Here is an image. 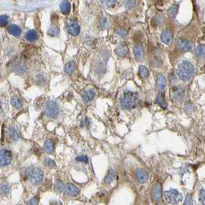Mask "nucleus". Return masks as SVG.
<instances>
[{
  "instance_id": "1",
  "label": "nucleus",
  "mask_w": 205,
  "mask_h": 205,
  "mask_svg": "<svg viewBox=\"0 0 205 205\" xmlns=\"http://www.w3.org/2000/svg\"><path fill=\"white\" fill-rule=\"evenodd\" d=\"M194 73V67L189 61H183L178 66L177 75L180 79L187 81L192 78Z\"/></svg>"
},
{
  "instance_id": "2",
  "label": "nucleus",
  "mask_w": 205,
  "mask_h": 205,
  "mask_svg": "<svg viewBox=\"0 0 205 205\" xmlns=\"http://www.w3.org/2000/svg\"><path fill=\"white\" fill-rule=\"evenodd\" d=\"M138 101H139V97L137 92L129 90L124 91V94L122 95L120 98L122 106L126 109L134 108L137 105Z\"/></svg>"
},
{
  "instance_id": "3",
  "label": "nucleus",
  "mask_w": 205,
  "mask_h": 205,
  "mask_svg": "<svg viewBox=\"0 0 205 205\" xmlns=\"http://www.w3.org/2000/svg\"><path fill=\"white\" fill-rule=\"evenodd\" d=\"M26 175L30 180V182L35 185L39 184L43 180V177H44L43 171L40 168L34 167H31L26 169Z\"/></svg>"
},
{
  "instance_id": "4",
  "label": "nucleus",
  "mask_w": 205,
  "mask_h": 205,
  "mask_svg": "<svg viewBox=\"0 0 205 205\" xmlns=\"http://www.w3.org/2000/svg\"><path fill=\"white\" fill-rule=\"evenodd\" d=\"M164 196L167 202L172 204H177L180 203L182 200V194L175 189H171L170 191H165Z\"/></svg>"
},
{
  "instance_id": "5",
  "label": "nucleus",
  "mask_w": 205,
  "mask_h": 205,
  "mask_svg": "<svg viewBox=\"0 0 205 205\" xmlns=\"http://www.w3.org/2000/svg\"><path fill=\"white\" fill-rule=\"evenodd\" d=\"M59 108L56 102L49 100L46 102L45 106V114L49 118H54L59 114Z\"/></svg>"
},
{
  "instance_id": "6",
  "label": "nucleus",
  "mask_w": 205,
  "mask_h": 205,
  "mask_svg": "<svg viewBox=\"0 0 205 205\" xmlns=\"http://www.w3.org/2000/svg\"><path fill=\"white\" fill-rule=\"evenodd\" d=\"M12 160V153L7 150H0V166L6 167L11 164Z\"/></svg>"
},
{
  "instance_id": "7",
  "label": "nucleus",
  "mask_w": 205,
  "mask_h": 205,
  "mask_svg": "<svg viewBox=\"0 0 205 205\" xmlns=\"http://www.w3.org/2000/svg\"><path fill=\"white\" fill-rule=\"evenodd\" d=\"M177 47L183 52H187L191 51L194 49V44L191 41H187L184 39H178L177 41Z\"/></svg>"
},
{
  "instance_id": "8",
  "label": "nucleus",
  "mask_w": 205,
  "mask_h": 205,
  "mask_svg": "<svg viewBox=\"0 0 205 205\" xmlns=\"http://www.w3.org/2000/svg\"><path fill=\"white\" fill-rule=\"evenodd\" d=\"M66 28H67L69 33L71 34L72 36H77V35H79L80 28L77 21L73 19H69L66 23Z\"/></svg>"
},
{
  "instance_id": "9",
  "label": "nucleus",
  "mask_w": 205,
  "mask_h": 205,
  "mask_svg": "<svg viewBox=\"0 0 205 205\" xmlns=\"http://www.w3.org/2000/svg\"><path fill=\"white\" fill-rule=\"evenodd\" d=\"M151 195L153 200L159 201L162 197V187L160 183H154L151 188Z\"/></svg>"
},
{
  "instance_id": "10",
  "label": "nucleus",
  "mask_w": 205,
  "mask_h": 205,
  "mask_svg": "<svg viewBox=\"0 0 205 205\" xmlns=\"http://www.w3.org/2000/svg\"><path fill=\"white\" fill-rule=\"evenodd\" d=\"M136 177L137 180L139 181L140 184H145L148 180V174L147 172L144 169H137L136 172Z\"/></svg>"
},
{
  "instance_id": "11",
  "label": "nucleus",
  "mask_w": 205,
  "mask_h": 205,
  "mask_svg": "<svg viewBox=\"0 0 205 205\" xmlns=\"http://www.w3.org/2000/svg\"><path fill=\"white\" fill-rule=\"evenodd\" d=\"M173 34L170 30H164L161 33V40L166 45H170L173 42Z\"/></svg>"
},
{
  "instance_id": "12",
  "label": "nucleus",
  "mask_w": 205,
  "mask_h": 205,
  "mask_svg": "<svg viewBox=\"0 0 205 205\" xmlns=\"http://www.w3.org/2000/svg\"><path fill=\"white\" fill-rule=\"evenodd\" d=\"M133 52H134V57L137 61H141L144 57V48L140 44H137L133 48Z\"/></svg>"
},
{
  "instance_id": "13",
  "label": "nucleus",
  "mask_w": 205,
  "mask_h": 205,
  "mask_svg": "<svg viewBox=\"0 0 205 205\" xmlns=\"http://www.w3.org/2000/svg\"><path fill=\"white\" fill-rule=\"evenodd\" d=\"M65 188L66 194L71 197L77 196L79 192V188H77L75 185L72 184H70V183L66 184V185L65 186Z\"/></svg>"
},
{
  "instance_id": "14",
  "label": "nucleus",
  "mask_w": 205,
  "mask_h": 205,
  "mask_svg": "<svg viewBox=\"0 0 205 205\" xmlns=\"http://www.w3.org/2000/svg\"><path fill=\"white\" fill-rule=\"evenodd\" d=\"M8 134H9V138L12 140H18L19 138H20V133H19V130H18L17 127L16 126H12L9 127V131H8Z\"/></svg>"
},
{
  "instance_id": "15",
  "label": "nucleus",
  "mask_w": 205,
  "mask_h": 205,
  "mask_svg": "<svg viewBox=\"0 0 205 205\" xmlns=\"http://www.w3.org/2000/svg\"><path fill=\"white\" fill-rule=\"evenodd\" d=\"M95 97V90L93 89H87L84 90L83 94H82V98L84 102H90Z\"/></svg>"
},
{
  "instance_id": "16",
  "label": "nucleus",
  "mask_w": 205,
  "mask_h": 205,
  "mask_svg": "<svg viewBox=\"0 0 205 205\" xmlns=\"http://www.w3.org/2000/svg\"><path fill=\"white\" fill-rule=\"evenodd\" d=\"M166 86H167V80H166L164 76L162 74L157 75V86L158 90L160 91L164 90Z\"/></svg>"
},
{
  "instance_id": "17",
  "label": "nucleus",
  "mask_w": 205,
  "mask_h": 205,
  "mask_svg": "<svg viewBox=\"0 0 205 205\" xmlns=\"http://www.w3.org/2000/svg\"><path fill=\"white\" fill-rule=\"evenodd\" d=\"M59 8H60V11L62 12V13L65 14V15H68L70 13V9H71V5L69 1H63L60 2L59 5Z\"/></svg>"
},
{
  "instance_id": "18",
  "label": "nucleus",
  "mask_w": 205,
  "mask_h": 205,
  "mask_svg": "<svg viewBox=\"0 0 205 205\" xmlns=\"http://www.w3.org/2000/svg\"><path fill=\"white\" fill-rule=\"evenodd\" d=\"M128 46H127V45L126 44H125V43H123V44H121V45H119L118 47L117 48V50H116V53H117L119 57H124V56H126V53L128 52Z\"/></svg>"
},
{
  "instance_id": "19",
  "label": "nucleus",
  "mask_w": 205,
  "mask_h": 205,
  "mask_svg": "<svg viewBox=\"0 0 205 205\" xmlns=\"http://www.w3.org/2000/svg\"><path fill=\"white\" fill-rule=\"evenodd\" d=\"M13 70L15 72H20L23 73L26 71V66L25 64L22 62V61H18L16 62L15 64L13 65Z\"/></svg>"
},
{
  "instance_id": "20",
  "label": "nucleus",
  "mask_w": 205,
  "mask_h": 205,
  "mask_svg": "<svg viewBox=\"0 0 205 205\" xmlns=\"http://www.w3.org/2000/svg\"><path fill=\"white\" fill-rule=\"evenodd\" d=\"M8 32L9 33L12 35L14 36H20L21 32H22V30L18 26L16 25H12L10 26H9L8 28Z\"/></svg>"
},
{
  "instance_id": "21",
  "label": "nucleus",
  "mask_w": 205,
  "mask_h": 205,
  "mask_svg": "<svg viewBox=\"0 0 205 205\" xmlns=\"http://www.w3.org/2000/svg\"><path fill=\"white\" fill-rule=\"evenodd\" d=\"M157 103L160 105L163 109L167 108V103L164 99V94L161 91L158 92L157 97Z\"/></svg>"
},
{
  "instance_id": "22",
  "label": "nucleus",
  "mask_w": 205,
  "mask_h": 205,
  "mask_svg": "<svg viewBox=\"0 0 205 205\" xmlns=\"http://www.w3.org/2000/svg\"><path fill=\"white\" fill-rule=\"evenodd\" d=\"M11 191V188L8 184L6 183H2L0 184V194L2 195H8Z\"/></svg>"
},
{
  "instance_id": "23",
  "label": "nucleus",
  "mask_w": 205,
  "mask_h": 205,
  "mask_svg": "<svg viewBox=\"0 0 205 205\" xmlns=\"http://www.w3.org/2000/svg\"><path fill=\"white\" fill-rule=\"evenodd\" d=\"M114 178H115V171L113 168H110L109 170L108 174H106V177L104 179V181L106 184H110L114 180Z\"/></svg>"
},
{
  "instance_id": "24",
  "label": "nucleus",
  "mask_w": 205,
  "mask_h": 205,
  "mask_svg": "<svg viewBox=\"0 0 205 205\" xmlns=\"http://www.w3.org/2000/svg\"><path fill=\"white\" fill-rule=\"evenodd\" d=\"M26 39L29 42H34L37 39V33L35 30H29L26 34Z\"/></svg>"
},
{
  "instance_id": "25",
  "label": "nucleus",
  "mask_w": 205,
  "mask_h": 205,
  "mask_svg": "<svg viewBox=\"0 0 205 205\" xmlns=\"http://www.w3.org/2000/svg\"><path fill=\"white\" fill-rule=\"evenodd\" d=\"M44 149L45 150L49 153H52L53 149H54V144L51 140H46L44 143Z\"/></svg>"
},
{
  "instance_id": "26",
  "label": "nucleus",
  "mask_w": 205,
  "mask_h": 205,
  "mask_svg": "<svg viewBox=\"0 0 205 205\" xmlns=\"http://www.w3.org/2000/svg\"><path fill=\"white\" fill-rule=\"evenodd\" d=\"M75 67H76V65L73 61H70L68 62L65 66V72L67 73V74H71L75 70Z\"/></svg>"
},
{
  "instance_id": "27",
  "label": "nucleus",
  "mask_w": 205,
  "mask_h": 205,
  "mask_svg": "<svg viewBox=\"0 0 205 205\" xmlns=\"http://www.w3.org/2000/svg\"><path fill=\"white\" fill-rule=\"evenodd\" d=\"M11 104L12 106H14L16 107V109H19L22 107L23 104H22V102L19 99V98H18L17 97H12L11 99Z\"/></svg>"
},
{
  "instance_id": "28",
  "label": "nucleus",
  "mask_w": 205,
  "mask_h": 205,
  "mask_svg": "<svg viewBox=\"0 0 205 205\" xmlns=\"http://www.w3.org/2000/svg\"><path fill=\"white\" fill-rule=\"evenodd\" d=\"M139 75L141 78H146L148 77L149 70L144 66H140L139 68Z\"/></svg>"
},
{
  "instance_id": "29",
  "label": "nucleus",
  "mask_w": 205,
  "mask_h": 205,
  "mask_svg": "<svg viewBox=\"0 0 205 205\" xmlns=\"http://www.w3.org/2000/svg\"><path fill=\"white\" fill-rule=\"evenodd\" d=\"M64 190V184L62 180H57L55 182V191L57 193H61Z\"/></svg>"
},
{
  "instance_id": "30",
  "label": "nucleus",
  "mask_w": 205,
  "mask_h": 205,
  "mask_svg": "<svg viewBox=\"0 0 205 205\" xmlns=\"http://www.w3.org/2000/svg\"><path fill=\"white\" fill-rule=\"evenodd\" d=\"M177 11H178V6H172L171 7H170L169 9H168V14L169 16L171 17L172 19H174L177 14Z\"/></svg>"
},
{
  "instance_id": "31",
  "label": "nucleus",
  "mask_w": 205,
  "mask_h": 205,
  "mask_svg": "<svg viewBox=\"0 0 205 205\" xmlns=\"http://www.w3.org/2000/svg\"><path fill=\"white\" fill-rule=\"evenodd\" d=\"M48 34L50 35V36H52V37H56V36H58L59 34V29L58 27H56V26H52V27H50L48 30Z\"/></svg>"
},
{
  "instance_id": "32",
  "label": "nucleus",
  "mask_w": 205,
  "mask_h": 205,
  "mask_svg": "<svg viewBox=\"0 0 205 205\" xmlns=\"http://www.w3.org/2000/svg\"><path fill=\"white\" fill-rule=\"evenodd\" d=\"M195 52L199 58H204V46H199L195 50Z\"/></svg>"
},
{
  "instance_id": "33",
  "label": "nucleus",
  "mask_w": 205,
  "mask_h": 205,
  "mask_svg": "<svg viewBox=\"0 0 205 205\" xmlns=\"http://www.w3.org/2000/svg\"><path fill=\"white\" fill-rule=\"evenodd\" d=\"M174 91H173L174 92V98L177 99H181L183 97V94H184V92H183V90L180 89V88H174Z\"/></svg>"
},
{
  "instance_id": "34",
  "label": "nucleus",
  "mask_w": 205,
  "mask_h": 205,
  "mask_svg": "<svg viewBox=\"0 0 205 205\" xmlns=\"http://www.w3.org/2000/svg\"><path fill=\"white\" fill-rule=\"evenodd\" d=\"M44 164H45L47 167H50V168H55L56 167V164H55L54 160L50 159L49 157H46L44 159Z\"/></svg>"
},
{
  "instance_id": "35",
  "label": "nucleus",
  "mask_w": 205,
  "mask_h": 205,
  "mask_svg": "<svg viewBox=\"0 0 205 205\" xmlns=\"http://www.w3.org/2000/svg\"><path fill=\"white\" fill-rule=\"evenodd\" d=\"M9 22V17L6 15H2L0 16V26H6Z\"/></svg>"
},
{
  "instance_id": "36",
  "label": "nucleus",
  "mask_w": 205,
  "mask_h": 205,
  "mask_svg": "<svg viewBox=\"0 0 205 205\" xmlns=\"http://www.w3.org/2000/svg\"><path fill=\"white\" fill-rule=\"evenodd\" d=\"M116 32L118 36H119L122 38H124L127 36V31L124 29H117L116 30Z\"/></svg>"
},
{
  "instance_id": "37",
  "label": "nucleus",
  "mask_w": 205,
  "mask_h": 205,
  "mask_svg": "<svg viewBox=\"0 0 205 205\" xmlns=\"http://www.w3.org/2000/svg\"><path fill=\"white\" fill-rule=\"evenodd\" d=\"M184 205H193V197L191 194H188L184 201Z\"/></svg>"
},
{
  "instance_id": "38",
  "label": "nucleus",
  "mask_w": 205,
  "mask_h": 205,
  "mask_svg": "<svg viewBox=\"0 0 205 205\" xmlns=\"http://www.w3.org/2000/svg\"><path fill=\"white\" fill-rule=\"evenodd\" d=\"M39 203V198L37 197H34L32 199H30L29 201H28L27 205H38Z\"/></svg>"
},
{
  "instance_id": "39",
  "label": "nucleus",
  "mask_w": 205,
  "mask_h": 205,
  "mask_svg": "<svg viewBox=\"0 0 205 205\" xmlns=\"http://www.w3.org/2000/svg\"><path fill=\"white\" fill-rule=\"evenodd\" d=\"M76 160L77 161H79V162H84V163H86L88 161V157H86V156H79V157H77V158H76Z\"/></svg>"
},
{
  "instance_id": "40",
  "label": "nucleus",
  "mask_w": 205,
  "mask_h": 205,
  "mask_svg": "<svg viewBox=\"0 0 205 205\" xmlns=\"http://www.w3.org/2000/svg\"><path fill=\"white\" fill-rule=\"evenodd\" d=\"M99 23H100V26L102 27H106L108 25V21H107L106 17H101Z\"/></svg>"
},
{
  "instance_id": "41",
  "label": "nucleus",
  "mask_w": 205,
  "mask_h": 205,
  "mask_svg": "<svg viewBox=\"0 0 205 205\" xmlns=\"http://www.w3.org/2000/svg\"><path fill=\"white\" fill-rule=\"evenodd\" d=\"M153 20H156V22H155L156 25L157 26L160 25V23H162V21H163V17L161 16H160V15H158V16H157L156 17H154Z\"/></svg>"
},
{
  "instance_id": "42",
  "label": "nucleus",
  "mask_w": 205,
  "mask_h": 205,
  "mask_svg": "<svg viewBox=\"0 0 205 205\" xmlns=\"http://www.w3.org/2000/svg\"><path fill=\"white\" fill-rule=\"evenodd\" d=\"M200 200L202 201V204H205V192L204 189H202L201 191V194H200Z\"/></svg>"
},
{
  "instance_id": "43",
  "label": "nucleus",
  "mask_w": 205,
  "mask_h": 205,
  "mask_svg": "<svg viewBox=\"0 0 205 205\" xmlns=\"http://www.w3.org/2000/svg\"><path fill=\"white\" fill-rule=\"evenodd\" d=\"M115 1H104L102 3H104L106 7H112L115 5Z\"/></svg>"
},
{
  "instance_id": "44",
  "label": "nucleus",
  "mask_w": 205,
  "mask_h": 205,
  "mask_svg": "<svg viewBox=\"0 0 205 205\" xmlns=\"http://www.w3.org/2000/svg\"><path fill=\"white\" fill-rule=\"evenodd\" d=\"M125 3H126V5H127L126 6L127 7H133L135 4V2L134 1H126Z\"/></svg>"
},
{
  "instance_id": "45",
  "label": "nucleus",
  "mask_w": 205,
  "mask_h": 205,
  "mask_svg": "<svg viewBox=\"0 0 205 205\" xmlns=\"http://www.w3.org/2000/svg\"><path fill=\"white\" fill-rule=\"evenodd\" d=\"M89 124H90V120H89V119L88 118H85V119L83 120V123H82V126H88L89 125Z\"/></svg>"
},
{
  "instance_id": "46",
  "label": "nucleus",
  "mask_w": 205,
  "mask_h": 205,
  "mask_svg": "<svg viewBox=\"0 0 205 205\" xmlns=\"http://www.w3.org/2000/svg\"><path fill=\"white\" fill-rule=\"evenodd\" d=\"M1 110H2V106H1V103H0V113H1Z\"/></svg>"
}]
</instances>
